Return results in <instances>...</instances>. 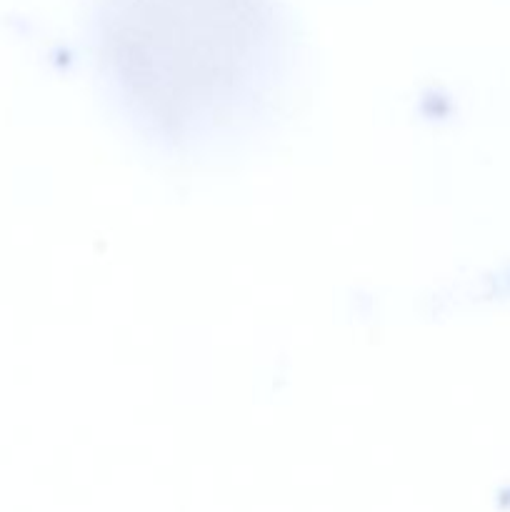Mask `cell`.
Instances as JSON below:
<instances>
[{
  "label": "cell",
  "instance_id": "1",
  "mask_svg": "<svg viewBox=\"0 0 510 512\" xmlns=\"http://www.w3.org/2000/svg\"><path fill=\"white\" fill-rule=\"evenodd\" d=\"M98 45L130 115L180 145L253 115L280 35L270 0H100Z\"/></svg>",
  "mask_w": 510,
  "mask_h": 512
}]
</instances>
